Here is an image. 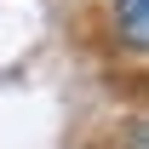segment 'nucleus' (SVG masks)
<instances>
[{
  "instance_id": "obj_1",
  "label": "nucleus",
  "mask_w": 149,
  "mask_h": 149,
  "mask_svg": "<svg viewBox=\"0 0 149 149\" xmlns=\"http://www.w3.org/2000/svg\"><path fill=\"white\" fill-rule=\"evenodd\" d=\"M115 29L126 35V46L143 52L149 46V0H120V6H115Z\"/></svg>"
}]
</instances>
